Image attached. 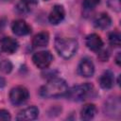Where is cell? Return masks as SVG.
I'll use <instances>...</instances> for the list:
<instances>
[{"label":"cell","instance_id":"obj_5","mask_svg":"<svg viewBox=\"0 0 121 121\" xmlns=\"http://www.w3.org/2000/svg\"><path fill=\"white\" fill-rule=\"evenodd\" d=\"M32 60L38 68L45 69L51 64L53 60V56L49 51H39L33 55Z\"/></svg>","mask_w":121,"mask_h":121},{"label":"cell","instance_id":"obj_16","mask_svg":"<svg viewBox=\"0 0 121 121\" xmlns=\"http://www.w3.org/2000/svg\"><path fill=\"white\" fill-rule=\"evenodd\" d=\"M49 43V35L47 32H40L36 34L32 39L33 47H43Z\"/></svg>","mask_w":121,"mask_h":121},{"label":"cell","instance_id":"obj_23","mask_svg":"<svg viewBox=\"0 0 121 121\" xmlns=\"http://www.w3.org/2000/svg\"><path fill=\"white\" fill-rule=\"evenodd\" d=\"M5 26H6V20L5 19H0V39L3 36Z\"/></svg>","mask_w":121,"mask_h":121},{"label":"cell","instance_id":"obj_27","mask_svg":"<svg viewBox=\"0 0 121 121\" xmlns=\"http://www.w3.org/2000/svg\"><path fill=\"white\" fill-rule=\"evenodd\" d=\"M44 1H47V0H44Z\"/></svg>","mask_w":121,"mask_h":121},{"label":"cell","instance_id":"obj_2","mask_svg":"<svg viewBox=\"0 0 121 121\" xmlns=\"http://www.w3.org/2000/svg\"><path fill=\"white\" fill-rule=\"evenodd\" d=\"M78 41L73 38L58 37L55 40V48L58 54L64 59L73 57L78 50Z\"/></svg>","mask_w":121,"mask_h":121},{"label":"cell","instance_id":"obj_19","mask_svg":"<svg viewBox=\"0 0 121 121\" xmlns=\"http://www.w3.org/2000/svg\"><path fill=\"white\" fill-rule=\"evenodd\" d=\"M12 70V63L9 60H3L0 61V71L5 74L10 73Z\"/></svg>","mask_w":121,"mask_h":121},{"label":"cell","instance_id":"obj_8","mask_svg":"<svg viewBox=\"0 0 121 121\" xmlns=\"http://www.w3.org/2000/svg\"><path fill=\"white\" fill-rule=\"evenodd\" d=\"M11 29H12V32L17 36H25L31 32L30 26L22 19L14 21L11 25Z\"/></svg>","mask_w":121,"mask_h":121},{"label":"cell","instance_id":"obj_18","mask_svg":"<svg viewBox=\"0 0 121 121\" xmlns=\"http://www.w3.org/2000/svg\"><path fill=\"white\" fill-rule=\"evenodd\" d=\"M109 43L114 47H118L121 44V37L118 32H112L109 35Z\"/></svg>","mask_w":121,"mask_h":121},{"label":"cell","instance_id":"obj_22","mask_svg":"<svg viewBox=\"0 0 121 121\" xmlns=\"http://www.w3.org/2000/svg\"><path fill=\"white\" fill-rule=\"evenodd\" d=\"M10 114H9V112H8V111H6V110H0V121L1 120H4V121H6V120H10Z\"/></svg>","mask_w":121,"mask_h":121},{"label":"cell","instance_id":"obj_4","mask_svg":"<svg viewBox=\"0 0 121 121\" xmlns=\"http://www.w3.org/2000/svg\"><path fill=\"white\" fill-rule=\"evenodd\" d=\"M29 97L27 89L24 86H16L9 92V100L13 105H21L25 103Z\"/></svg>","mask_w":121,"mask_h":121},{"label":"cell","instance_id":"obj_15","mask_svg":"<svg viewBox=\"0 0 121 121\" xmlns=\"http://www.w3.org/2000/svg\"><path fill=\"white\" fill-rule=\"evenodd\" d=\"M114 77L111 70H106L99 78V85L103 89H111L113 85Z\"/></svg>","mask_w":121,"mask_h":121},{"label":"cell","instance_id":"obj_24","mask_svg":"<svg viewBox=\"0 0 121 121\" xmlns=\"http://www.w3.org/2000/svg\"><path fill=\"white\" fill-rule=\"evenodd\" d=\"M6 85V80L3 77H0V88H3Z\"/></svg>","mask_w":121,"mask_h":121},{"label":"cell","instance_id":"obj_25","mask_svg":"<svg viewBox=\"0 0 121 121\" xmlns=\"http://www.w3.org/2000/svg\"><path fill=\"white\" fill-rule=\"evenodd\" d=\"M115 60H115V61H116V63H117L118 65H120V53H118V54H117V56H116V59H115Z\"/></svg>","mask_w":121,"mask_h":121},{"label":"cell","instance_id":"obj_7","mask_svg":"<svg viewBox=\"0 0 121 121\" xmlns=\"http://www.w3.org/2000/svg\"><path fill=\"white\" fill-rule=\"evenodd\" d=\"M64 16L65 10L63 7L60 5H55L48 15V21L52 25H58L64 19Z\"/></svg>","mask_w":121,"mask_h":121},{"label":"cell","instance_id":"obj_12","mask_svg":"<svg viewBox=\"0 0 121 121\" xmlns=\"http://www.w3.org/2000/svg\"><path fill=\"white\" fill-rule=\"evenodd\" d=\"M18 42L11 37H4L1 40V49L5 53L12 54L18 49Z\"/></svg>","mask_w":121,"mask_h":121},{"label":"cell","instance_id":"obj_26","mask_svg":"<svg viewBox=\"0 0 121 121\" xmlns=\"http://www.w3.org/2000/svg\"><path fill=\"white\" fill-rule=\"evenodd\" d=\"M12 0H0V2H10Z\"/></svg>","mask_w":121,"mask_h":121},{"label":"cell","instance_id":"obj_20","mask_svg":"<svg viewBox=\"0 0 121 121\" xmlns=\"http://www.w3.org/2000/svg\"><path fill=\"white\" fill-rule=\"evenodd\" d=\"M99 2H100V0H83L82 6L85 10L89 11V10L94 9L99 4Z\"/></svg>","mask_w":121,"mask_h":121},{"label":"cell","instance_id":"obj_17","mask_svg":"<svg viewBox=\"0 0 121 121\" xmlns=\"http://www.w3.org/2000/svg\"><path fill=\"white\" fill-rule=\"evenodd\" d=\"M96 113V107L94 104H86L80 111V118L82 120H91Z\"/></svg>","mask_w":121,"mask_h":121},{"label":"cell","instance_id":"obj_21","mask_svg":"<svg viewBox=\"0 0 121 121\" xmlns=\"http://www.w3.org/2000/svg\"><path fill=\"white\" fill-rule=\"evenodd\" d=\"M98 52H99V54H98L99 60H100L101 61H107L108 59H109V56H110L109 51H108V50H103V51H100V50H99Z\"/></svg>","mask_w":121,"mask_h":121},{"label":"cell","instance_id":"obj_3","mask_svg":"<svg viewBox=\"0 0 121 121\" xmlns=\"http://www.w3.org/2000/svg\"><path fill=\"white\" fill-rule=\"evenodd\" d=\"M95 92L94 86L90 83H84L81 85H77L68 89V92L66 94L67 97L72 101H82L87 99L89 96L93 95V93Z\"/></svg>","mask_w":121,"mask_h":121},{"label":"cell","instance_id":"obj_1","mask_svg":"<svg viewBox=\"0 0 121 121\" xmlns=\"http://www.w3.org/2000/svg\"><path fill=\"white\" fill-rule=\"evenodd\" d=\"M68 86L62 78H52L45 85L40 89V95L46 98H58L66 95Z\"/></svg>","mask_w":121,"mask_h":121},{"label":"cell","instance_id":"obj_13","mask_svg":"<svg viewBox=\"0 0 121 121\" xmlns=\"http://www.w3.org/2000/svg\"><path fill=\"white\" fill-rule=\"evenodd\" d=\"M37 6V0H21L16 5V11L20 14H26L32 11Z\"/></svg>","mask_w":121,"mask_h":121},{"label":"cell","instance_id":"obj_11","mask_svg":"<svg viewBox=\"0 0 121 121\" xmlns=\"http://www.w3.org/2000/svg\"><path fill=\"white\" fill-rule=\"evenodd\" d=\"M39 115V109L35 106L27 107L17 114L16 119L17 120H34Z\"/></svg>","mask_w":121,"mask_h":121},{"label":"cell","instance_id":"obj_9","mask_svg":"<svg viewBox=\"0 0 121 121\" xmlns=\"http://www.w3.org/2000/svg\"><path fill=\"white\" fill-rule=\"evenodd\" d=\"M85 44L90 50L95 51V52H98L103 46V42H102L100 36H98L95 33H93V34H90L86 37Z\"/></svg>","mask_w":121,"mask_h":121},{"label":"cell","instance_id":"obj_14","mask_svg":"<svg viewBox=\"0 0 121 121\" xmlns=\"http://www.w3.org/2000/svg\"><path fill=\"white\" fill-rule=\"evenodd\" d=\"M112 24V19L109 14L105 12H101L97 14L94 19V26L99 29H106Z\"/></svg>","mask_w":121,"mask_h":121},{"label":"cell","instance_id":"obj_10","mask_svg":"<svg viewBox=\"0 0 121 121\" xmlns=\"http://www.w3.org/2000/svg\"><path fill=\"white\" fill-rule=\"evenodd\" d=\"M104 112H105V114H107L111 117H114L115 114L120 115V102H119V99H115V98L109 99L105 103Z\"/></svg>","mask_w":121,"mask_h":121},{"label":"cell","instance_id":"obj_6","mask_svg":"<svg viewBox=\"0 0 121 121\" xmlns=\"http://www.w3.org/2000/svg\"><path fill=\"white\" fill-rule=\"evenodd\" d=\"M78 72L81 77H84V78L92 77L95 73V65L93 61L88 58L82 59L78 63Z\"/></svg>","mask_w":121,"mask_h":121}]
</instances>
